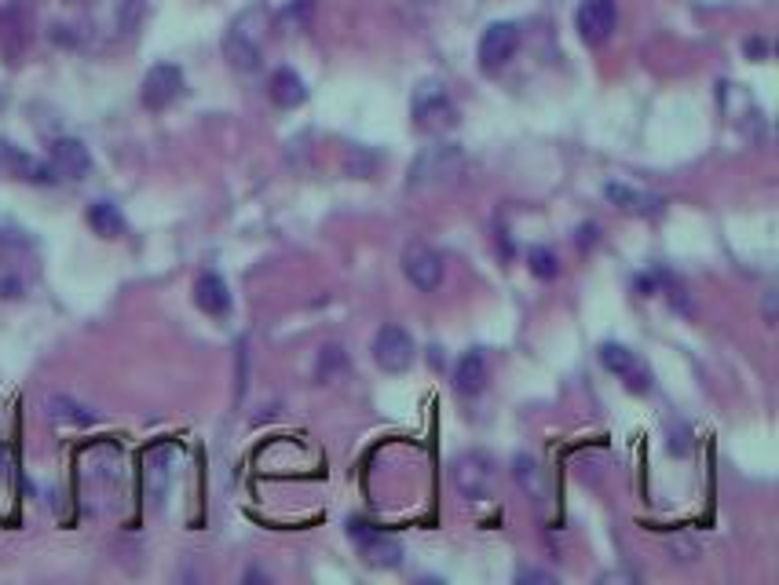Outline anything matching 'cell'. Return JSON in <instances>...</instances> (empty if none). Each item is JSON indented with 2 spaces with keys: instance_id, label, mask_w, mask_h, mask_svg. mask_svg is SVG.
<instances>
[{
  "instance_id": "1",
  "label": "cell",
  "mask_w": 779,
  "mask_h": 585,
  "mask_svg": "<svg viewBox=\"0 0 779 585\" xmlns=\"http://www.w3.org/2000/svg\"><path fill=\"white\" fill-rule=\"evenodd\" d=\"M264 33H267V11L264 8H246L231 22V30L224 37V55L227 63L242 70V74H253L260 70V55H264Z\"/></svg>"
},
{
  "instance_id": "2",
  "label": "cell",
  "mask_w": 779,
  "mask_h": 585,
  "mask_svg": "<svg viewBox=\"0 0 779 585\" xmlns=\"http://www.w3.org/2000/svg\"><path fill=\"white\" fill-rule=\"evenodd\" d=\"M414 117L425 132H450V128L458 125V110H454L447 88L439 85V81H425L414 92Z\"/></svg>"
},
{
  "instance_id": "3",
  "label": "cell",
  "mask_w": 779,
  "mask_h": 585,
  "mask_svg": "<svg viewBox=\"0 0 779 585\" xmlns=\"http://www.w3.org/2000/svg\"><path fill=\"white\" fill-rule=\"evenodd\" d=\"M597 359H600V366L608 373H615L630 392H637V395H644V392H651V370H648V362L641 359V355H633L626 344H619V341H608V344H600V351H597Z\"/></svg>"
},
{
  "instance_id": "4",
  "label": "cell",
  "mask_w": 779,
  "mask_h": 585,
  "mask_svg": "<svg viewBox=\"0 0 779 585\" xmlns=\"http://www.w3.org/2000/svg\"><path fill=\"white\" fill-rule=\"evenodd\" d=\"M450 479L458 487L461 498L483 501L494 494V461L487 454H461L450 468Z\"/></svg>"
},
{
  "instance_id": "5",
  "label": "cell",
  "mask_w": 779,
  "mask_h": 585,
  "mask_svg": "<svg viewBox=\"0 0 779 585\" xmlns=\"http://www.w3.org/2000/svg\"><path fill=\"white\" fill-rule=\"evenodd\" d=\"M183 96V70L172 63H158L150 66L147 77H143V88H139V99L147 110H165L172 107L176 99Z\"/></svg>"
},
{
  "instance_id": "6",
  "label": "cell",
  "mask_w": 779,
  "mask_h": 585,
  "mask_svg": "<svg viewBox=\"0 0 779 585\" xmlns=\"http://www.w3.org/2000/svg\"><path fill=\"white\" fill-rule=\"evenodd\" d=\"M352 538L359 545V553L370 567H399L403 564V542L388 531L366 527V523H352Z\"/></svg>"
},
{
  "instance_id": "7",
  "label": "cell",
  "mask_w": 779,
  "mask_h": 585,
  "mask_svg": "<svg viewBox=\"0 0 779 585\" xmlns=\"http://www.w3.org/2000/svg\"><path fill=\"white\" fill-rule=\"evenodd\" d=\"M403 271L414 289H421V293H436L439 282H443V256H439L432 245L414 242V245H406Z\"/></svg>"
},
{
  "instance_id": "8",
  "label": "cell",
  "mask_w": 779,
  "mask_h": 585,
  "mask_svg": "<svg viewBox=\"0 0 779 585\" xmlns=\"http://www.w3.org/2000/svg\"><path fill=\"white\" fill-rule=\"evenodd\" d=\"M461 169V147L454 143H436V147H428L417 154L414 169H410V183L421 187V183H439L454 176Z\"/></svg>"
},
{
  "instance_id": "9",
  "label": "cell",
  "mask_w": 779,
  "mask_h": 585,
  "mask_svg": "<svg viewBox=\"0 0 779 585\" xmlns=\"http://www.w3.org/2000/svg\"><path fill=\"white\" fill-rule=\"evenodd\" d=\"M414 337L403 330V326H385V330L374 337V362L385 373H403L410 370L414 362Z\"/></svg>"
},
{
  "instance_id": "10",
  "label": "cell",
  "mask_w": 779,
  "mask_h": 585,
  "mask_svg": "<svg viewBox=\"0 0 779 585\" xmlns=\"http://www.w3.org/2000/svg\"><path fill=\"white\" fill-rule=\"evenodd\" d=\"M516 44H520V30H516V22H491L487 30L480 33V66L483 70H498L513 59Z\"/></svg>"
},
{
  "instance_id": "11",
  "label": "cell",
  "mask_w": 779,
  "mask_h": 585,
  "mask_svg": "<svg viewBox=\"0 0 779 585\" xmlns=\"http://www.w3.org/2000/svg\"><path fill=\"white\" fill-rule=\"evenodd\" d=\"M615 19H619L615 0H582L575 11L578 37L586 44H604L611 37V30H615Z\"/></svg>"
},
{
  "instance_id": "12",
  "label": "cell",
  "mask_w": 779,
  "mask_h": 585,
  "mask_svg": "<svg viewBox=\"0 0 779 585\" xmlns=\"http://www.w3.org/2000/svg\"><path fill=\"white\" fill-rule=\"evenodd\" d=\"M52 172L55 176H63V180H85L88 172H92V154L81 139H55L52 143Z\"/></svg>"
},
{
  "instance_id": "13",
  "label": "cell",
  "mask_w": 779,
  "mask_h": 585,
  "mask_svg": "<svg viewBox=\"0 0 779 585\" xmlns=\"http://www.w3.org/2000/svg\"><path fill=\"white\" fill-rule=\"evenodd\" d=\"M194 304H198L205 315L224 319L227 311H231V289H227V282L216 275V271H205V275H198V282H194Z\"/></svg>"
},
{
  "instance_id": "14",
  "label": "cell",
  "mask_w": 779,
  "mask_h": 585,
  "mask_svg": "<svg viewBox=\"0 0 779 585\" xmlns=\"http://www.w3.org/2000/svg\"><path fill=\"white\" fill-rule=\"evenodd\" d=\"M0 172H4V176L30 180V183H52L55 180L52 165H41L37 158H30V154L8 147V143H0Z\"/></svg>"
},
{
  "instance_id": "15",
  "label": "cell",
  "mask_w": 779,
  "mask_h": 585,
  "mask_svg": "<svg viewBox=\"0 0 779 585\" xmlns=\"http://www.w3.org/2000/svg\"><path fill=\"white\" fill-rule=\"evenodd\" d=\"M454 388L461 395H480L487 388V359H483V351H465L454 366Z\"/></svg>"
},
{
  "instance_id": "16",
  "label": "cell",
  "mask_w": 779,
  "mask_h": 585,
  "mask_svg": "<svg viewBox=\"0 0 779 585\" xmlns=\"http://www.w3.org/2000/svg\"><path fill=\"white\" fill-rule=\"evenodd\" d=\"M267 92H271V103L282 110H293L304 103V96H308V88H304V81H300V74H293V70H275L271 74V85H267Z\"/></svg>"
},
{
  "instance_id": "17",
  "label": "cell",
  "mask_w": 779,
  "mask_h": 585,
  "mask_svg": "<svg viewBox=\"0 0 779 585\" xmlns=\"http://www.w3.org/2000/svg\"><path fill=\"white\" fill-rule=\"evenodd\" d=\"M604 198L611 205H619L626 213H659V198L655 194H644L637 187H626V183H604Z\"/></svg>"
},
{
  "instance_id": "18",
  "label": "cell",
  "mask_w": 779,
  "mask_h": 585,
  "mask_svg": "<svg viewBox=\"0 0 779 585\" xmlns=\"http://www.w3.org/2000/svg\"><path fill=\"white\" fill-rule=\"evenodd\" d=\"M513 476H516V483L523 487V494H527V498H534V501L545 498V472H542V465L531 458V454H516V458H513Z\"/></svg>"
},
{
  "instance_id": "19",
  "label": "cell",
  "mask_w": 779,
  "mask_h": 585,
  "mask_svg": "<svg viewBox=\"0 0 779 585\" xmlns=\"http://www.w3.org/2000/svg\"><path fill=\"white\" fill-rule=\"evenodd\" d=\"M88 227L103 238H118V234H125V216L114 202H96L88 209Z\"/></svg>"
},
{
  "instance_id": "20",
  "label": "cell",
  "mask_w": 779,
  "mask_h": 585,
  "mask_svg": "<svg viewBox=\"0 0 779 585\" xmlns=\"http://www.w3.org/2000/svg\"><path fill=\"white\" fill-rule=\"evenodd\" d=\"M344 370H348V355H344V348L341 344H326V348L319 351V381L322 384L337 381Z\"/></svg>"
},
{
  "instance_id": "21",
  "label": "cell",
  "mask_w": 779,
  "mask_h": 585,
  "mask_svg": "<svg viewBox=\"0 0 779 585\" xmlns=\"http://www.w3.org/2000/svg\"><path fill=\"white\" fill-rule=\"evenodd\" d=\"M48 414H52L55 421H66V425H92V421H96L85 406L74 403V399H63V395H55L52 403H48Z\"/></svg>"
},
{
  "instance_id": "22",
  "label": "cell",
  "mask_w": 779,
  "mask_h": 585,
  "mask_svg": "<svg viewBox=\"0 0 779 585\" xmlns=\"http://www.w3.org/2000/svg\"><path fill=\"white\" fill-rule=\"evenodd\" d=\"M531 271L538 278H556V256L553 249H542V245H534L531 249Z\"/></svg>"
},
{
  "instance_id": "23",
  "label": "cell",
  "mask_w": 779,
  "mask_h": 585,
  "mask_svg": "<svg viewBox=\"0 0 779 585\" xmlns=\"http://www.w3.org/2000/svg\"><path fill=\"white\" fill-rule=\"evenodd\" d=\"M516 582H545L549 585V582H556V575H549V571H523Z\"/></svg>"
},
{
  "instance_id": "24",
  "label": "cell",
  "mask_w": 779,
  "mask_h": 585,
  "mask_svg": "<svg viewBox=\"0 0 779 585\" xmlns=\"http://www.w3.org/2000/svg\"><path fill=\"white\" fill-rule=\"evenodd\" d=\"M684 439H688V428H677V436H673V450H677V454H684V450H688V443H684Z\"/></svg>"
}]
</instances>
